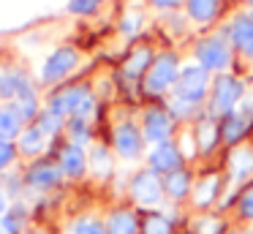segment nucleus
I'll return each mask as SVG.
<instances>
[{
    "instance_id": "obj_1",
    "label": "nucleus",
    "mask_w": 253,
    "mask_h": 234,
    "mask_svg": "<svg viewBox=\"0 0 253 234\" xmlns=\"http://www.w3.org/2000/svg\"><path fill=\"white\" fill-rule=\"evenodd\" d=\"M55 114L60 117H74V120H84L87 123L95 112V101L90 95V90L84 85H71V87H63L57 90L55 95L49 98V106Z\"/></svg>"
},
{
    "instance_id": "obj_2",
    "label": "nucleus",
    "mask_w": 253,
    "mask_h": 234,
    "mask_svg": "<svg viewBox=\"0 0 253 234\" xmlns=\"http://www.w3.org/2000/svg\"><path fill=\"white\" fill-rule=\"evenodd\" d=\"M207 68H202L199 63H191V65H182L180 74H177V82H174V93L177 98L188 103H199L207 93Z\"/></svg>"
},
{
    "instance_id": "obj_3",
    "label": "nucleus",
    "mask_w": 253,
    "mask_h": 234,
    "mask_svg": "<svg viewBox=\"0 0 253 234\" xmlns=\"http://www.w3.org/2000/svg\"><path fill=\"white\" fill-rule=\"evenodd\" d=\"M79 63V52L74 47H57L41 65V85H57L66 79Z\"/></svg>"
},
{
    "instance_id": "obj_4",
    "label": "nucleus",
    "mask_w": 253,
    "mask_h": 234,
    "mask_svg": "<svg viewBox=\"0 0 253 234\" xmlns=\"http://www.w3.org/2000/svg\"><path fill=\"white\" fill-rule=\"evenodd\" d=\"M177 74H180V65H177L174 54H161V57L153 60V65H150L144 87H147L150 93H164L177 82Z\"/></svg>"
},
{
    "instance_id": "obj_5",
    "label": "nucleus",
    "mask_w": 253,
    "mask_h": 234,
    "mask_svg": "<svg viewBox=\"0 0 253 234\" xmlns=\"http://www.w3.org/2000/svg\"><path fill=\"white\" fill-rule=\"evenodd\" d=\"M196 60H199V65L207 68V71H223L226 65L231 63L229 44H226L223 38H204L196 47Z\"/></svg>"
},
{
    "instance_id": "obj_6",
    "label": "nucleus",
    "mask_w": 253,
    "mask_h": 234,
    "mask_svg": "<svg viewBox=\"0 0 253 234\" xmlns=\"http://www.w3.org/2000/svg\"><path fill=\"white\" fill-rule=\"evenodd\" d=\"M242 95V85L234 76H220L212 87V112L215 114H231Z\"/></svg>"
},
{
    "instance_id": "obj_7",
    "label": "nucleus",
    "mask_w": 253,
    "mask_h": 234,
    "mask_svg": "<svg viewBox=\"0 0 253 234\" xmlns=\"http://www.w3.org/2000/svg\"><path fill=\"white\" fill-rule=\"evenodd\" d=\"M161 190H164V185H161V180H158L155 172H139L136 177L131 180V196L139 201V204H144V207L158 204Z\"/></svg>"
},
{
    "instance_id": "obj_8",
    "label": "nucleus",
    "mask_w": 253,
    "mask_h": 234,
    "mask_svg": "<svg viewBox=\"0 0 253 234\" xmlns=\"http://www.w3.org/2000/svg\"><path fill=\"white\" fill-rule=\"evenodd\" d=\"M60 177H63L60 163H52V161H39V163H33V166L28 169V174H25L28 185H30V188H36V190H49V188H55V185L60 183Z\"/></svg>"
},
{
    "instance_id": "obj_9",
    "label": "nucleus",
    "mask_w": 253,
    "mask_h": 234,
    "mask_svg": "<svg viewBox=\"0 0 253 234\" xmlns=\"http://www.w3.org/2000/svg\"><path fill=\"white\" fill-rule=\"evenodd\" d=\"M115 150L120 158L133 161V158L142 155V134L133 128L131 123H123L115 128Z\"/></svg>"
},
{
    "instance_id": "obj_10",
    "label": "nucleus",
    "mask_w": 253,
    "mask_h": 234,
    "mask_svg": "<svg viewBox=\"0 0 253 234\" xmlns=\"http://www.w3.org/2000/svg\"><path fill=\"white\" fill-rule=\"evenodd\" d=\"M169 134H171V117L164 109H150L144 114V136L155 144H161V141H166Z\"/></svg>"
},
{
    "instance_id": "obj_11",
    "label": "nucleus",
    "mask_w": 253,
    "mask_h": 234,
    "mask_svg": "<svg viewBox=\"0 0 253 234\" xmlns=\"http://www.w3.org/2000/svg\"><path fill=\"white\" fill-rule=\"evenodd\" d=\"M46 139H49V136H46L36 123H30L28 128H25L22 134H19V139H17V150H19V155H25V158H36V155H41V152H44V147H46Z\"/></svg>"
},
{
    "instance_id": "obj_12",
    "label": "nucleus",
    "mask_w": 253,
    "mask_h": 234,
    "mask_svg": "<svg viewBox=\"0 0 253 234\" xmlns=\"http://www.w3.org/2000/svg\"><path fill=\"white\" fill-rule=\"evenodd\" d=\"M57 163H60L63 174H68V177H82L84 169H87V155H84V150L79 144H71V141H68L60 150V161Z\"/></svg>"
},
{
    "instance_id": "obj_13",
    "label": "nucleus",
    "mask_w": 253,
    "mask_h": 234,
    "mask_svg": "<svg viewBox=\"0 0 253 234\" xmlns=\"http://www.w3.org/2000/svg\"><path fill=\"white\" fill-rule=\"evenodd\" d=\"M28 128V123H25V117L17 112V109L11 106V103H3L0 106V139H19V134Z\"/></svg>"
},
{
    "instance_id": "obj_14",
    "label": "nucleus",
    "mask_w": 253,
    "mask_h": 234,
    "mask_svg": "<svg viewBox=\"0 0 253 234\" xmlns=\"http://www.w3.org/2000/svg\"><path fill=\"white\" fill-rule=\"evenodd\" d=\"M150 166L155 172H174L180 166V150L174 144H169V141H161L150 152Z\"/></svg>"
},
{
    "instance_id": "obj_15",
    "label": "nucleus",
    "mask_w": 253,
    "mask_h": 234,
    "mask_svg": "<svg viewBox=\"0 0 253 234\" xmlns=\"http://www.w3.org/2000/svg\"><path fill=\"white\" fill-rule=\"evenodd\" d=\"M30 87L33 85H30L22 74H17V71H3V74H0V101H6V103L17 101V98L22 95L25 90H30Z\"/></svg>"
},
{
    "instance_id": "obj_16",
    "label": "nucleus",
    "mask_w": 253,
    "mask_h": 234,
    "mask_svg": "<svg viewBox=\"0 0 253 234\" xmlns=\"http://www.w3.org/2000/svg\"><path fill=\"white\" fill-rule=\"evenodd\" d=\"M231 41H234V47L240 49V52H245L253 57V16L242 14L231 22Z\"/></svg>"
},
{
    "instance_id": "obj_17",
    "label": "nucleus",
    "mask_w": 253,
    "mask_h": 234,
    "mask_svg": "<svg viewBox=\"0 0 253 234\" xmlns=\"http://www.w3.org/2000/svg\"><path fill=\"white\" fill-rule=\"evenodd\" d=\"M229 166H231V177L237 183L251 177L253 174V150H234L229 158Z\"/></svg>"
},
{
    "instance_id": "obj_18",
    "label": "nucleus",
    "mask_w": 253,
    "mask_h": 234,
    "mask_svg": "<svg viewBox=\"0 0 253 234\" xmlns=\"http://www.w3.org/2000/svg\"><path fill=\"white\" fill-rule=\"evenodd\" d=\"M25 218H28L25 207L14 204V207H8V210L0 215V229H3L6 234H25L22 232V229H25Z\"/></svg>"
},
{
    "instance_id": "obj_19",
    "label": "nucleus",
    "mask_w": 253,
    "mask_h": 234,
    "mask_svg": "<svg viewBox=\"0 0 253 234\" xmlns=\"http://www.w3.org/2000/svg\"><path fill=\"white\" fill-rule=\"evenodd\" d=\"M147 65H153V52L147 47H139L136 52H131V57L126 60V74L128 76H139L147 71Z\"/></svg>"
},
{
    "instance_id": "obj_20",
    "label": "nucleus",
    "mask_w": 253,
    "mask_h": 234,
    "mask_svg": "<svg viewBox=\"0 0 253 234\" xmlns=\"http://www.w3.org/2000/svg\"><path fill=\"white\" fill-rule=\"evenodd\" d=\"M218 185H220L218 174H207V177L196 185V196H193V201H196L199 207H207L210 201L215 199V193H218Z\"/></svg>"
},
{
    "instance_id": "obj_21",
    "label": "nucleus",
    "mask_w": 253,
    "mask_h": 234,
    "mask_svg": "<svg viewBox=\"0 0 253 234\" xmlns=\"http://www.w3.org/2000/svg\"><path fill=\"white\" fill-rule=\"evenodd\" d=\"M188 14L196 22H210L218 14V0H188Z\"/></svg>"
},
{
    "instance_id": "obj_22",
    "label": "nucleus",
    "mask_w": 253,
    "mask_h": 234,
    "mask_svg": "<svg viewBox=\"0 0 253 234\" xmlns=\"http://www.w3.org/2000/svg\"><path fill=\"white\" fill-rule=\"evenodd\" d=\"M136 232V218L131 212H115L106 223V234H133Z\"/></svg>"
},
{
    "instance_id": "obj_23",
    "label": "nucleus",
    "mask_w": 253,
    "mask_h": 234,
    "mask_svg": "<svg viewBox=\"0 0 253 234\" xmlns=\"http://www.w3.org/2000/svg\"><path fill=\"white\" fill-rule=\"evenodd\" d=\"M164 190L171 199H182V196L188 193V174L182 172V169L180 172H177V169L169 172V177H166V183H164Z\"/></svg>"
},
{
    "instance_id": "obj_24",
    "label": "nucleus",
    "mask_w": 253,
    "mask_h": 234,
    "mask_svg": "<svg viewBox=\"0 0 253 234\" xmlns=\"http://www.w3.org/2000/svg\"><path fill=\"white\" fill-rule=\"evenodd\" d=\"M90 169H93L98 177H106V174L112 172V155H109V150H104V147L95 144L93 150H90Z\"/></svg>"
},
{
    "instance_id": "obj_25",
    "label": "nucleus",
    "mask_w": 253,
    "mask_h": 234,
    "mask_svg": "<svg viewBox=\"0 0 253 234\" xmlns=\"http://www.w3.org/2000/svg\"><path fill=\"white\" fill-rule=\"evenodd\" d=\"M33 123L39 125V128L44 131L46 136H55L57 131L63 128V117H60V114H55L52 109H41V112H39V117H36Z\"/></svg>"
},
{
    "instance_id": "obj_26",
    "label": "nucleus",
    "mask_w": 253,
    "mask_h": 234,
    "mask_svg": "<svg viewBox=\"0 0 253 234\" xmlns=\"http://www.w3.org/2000/svg\"><path fill=\"white\" fill-rule=\"evenodd\" d=\"M245 131H248L245 114H229V120L223 123V139L226 141H237Z\"/></svg>"
},
{
    "instance_id": "obj_27",
    "label": "nucleus",
    "mask_w": 253,
    "mask_h": 234,
    "mask_svg": "<svg viewBox=\"0 0 253 234\" xmlns=\"http://www.w3.org/2000/svg\"><path fill=\"white\" fill-rule=\"evenodd\" d=\"M215 136H218V128H215L212 120H204L202 125H199V150H210V147L215 144Z\"/></svg>"
},
{
    "instance_id": "obj_28",
    "label": "nucleus",
    "mask_w": 253,
    "mask_h": 234,
    "mask_svg": "<svg viewBox=\"0 0 253 234\" xmlns=\"http://www.w3.org/2000/svg\"><path fill=\"white\" fill-rule=\"evenodd\" d=\"M19 150H17V141H8V139H0V172L8 169L14 161H17Z\"/></svg>"
},
{
    "instance_id": "obj_29",
    "label": "nucleus",
    "mask_w": 253,
    "mask_h": 234,
    "mask_svg": "<svg viewBox=\"0 0 253 234\" xmlns=\"http://www.w3.org/2000/svg\"><path fill=\"white\" fill-rule=\"evenodd\" d=\"M71 234H106V226L93 218H82V221L74 223V232Z\"/></svg>"
},
{
    "instance_id": "obj_30",
    "label": "nucleus",
    "mask_w": 253,
    "mask_h": 234,
    "mask_svg": "<svg viewBox=\"0 0 253 234\" xmlns=\"http://www.w3.org/2000/svg\"><path fill=\"white\" fill-rule=\"evenodd\" d=\"M144 234H171V226L164 215H150L144 221Z\"/></svg>"
},
{
    "instance_id": "obj_31",
    "label": "nucleus",
    "mask_w": 253,
    "mask_h": 234,
    "mask_svg": "<svg viewBox=\"0 0 253 234\" xmlns=\"http://www.w3.org/2000/svg\"><path fill=\"white\" fill-rule=\"evenodd\" d=\"M68 131H71V144L82 147L84 141L90 139V131H87V123H84V120H74L71 117V128H68Z\"/></svg>"
},
{
    "instance_id": "obj_32",
    "label": "nucleus",
    "mask_w": 253,
    "mask_h": 234,
    "mask_svg": "<svg viewBox=\"0 0 253 234\" xmlns=\"http://www.w3.org/2000/svg\"><path fill=\"white\" fill-rule=\"evenodd\" d=\"M98 3L101 0H68V11L84 16V14H93V11L98 8Z\"/></svg>"
},
{
    "instance_id": "obj_33",
    "label": "nucleus",
    "mask_w": 253,
    "mask_h": 234,
    "mask_svg": "<svg viewBox=\"0 0 253 234\" xmlns=\"http://www.w3.org/2000/svg\"><path fill=\"white\" fill-rule=\"evenodd\" d=\"M139 27H142V14H133V11H128V14L123 16V22H120V30L126 33V36H133Z\"/></svg>"
},
{
    "instance_id": "obj_34",
    "label": "nucleus",
    "mask_w": 253,
    "mask_h": 234,
    "mask_svg": "<svg viewBox=\"0 0 253 234\" xmlns=\"http://www.w3.org/2000/svg\"><path fill=\"white\" fill-rule=\"evenodd\" d=\"M199 234H220V221L218 218H204L199 223Z\"/></svg>"
},
{
    "instance_id": "obj_35",
    "label": "nucleus",
    "mask_w": 253,
    "mask_h": 234,
    "mask_svg": "<svg viewBox=\"0 0 253 234\" xmlns=\"http://www.w3.org/2000/svg\"><path fill=\"white\" fill-rule=\"evenodd\" d=\"M240 207H242V215H245V218H253V190H248V193H242V201H240Z\"/></svg>"
},
{
    "instance_id": "obj_36",
    "label": "nucleus",
    "mask_w": 253,
    "mask_h": 234,
    "mask_svg": "<svg viewBox=\"0 0 253 234\" xmlns=\"http://www.w3.org/2000/svg\"><path fill=\"white\" fill-rule=\"evenodd\" d=\"M174 114H180V117H185V114H191V106L193 103H188V101H182V98H174Z\"/></svg>"
},
{
    "instance_id": "obj_37",
    "label": "nucleus",
    "mask_w": 253,
    "mask_h": 234,
    "mask_svg": "<svg viewBox=\"0 0 253 234\" xmlns=\"http://www.w3.org/2000/svg\"><path fill=\"white\" fill-rule=\"evenodd\" d=\"M153 5H158V8H174V5H180L182 0H150Z\"/></svg>"
},
{
    "instance_id": "obj_38",
    "label": "nucleus",
    "mask_w": 253,
    "mask_h": 234,
    "mask_svg": "<svg viewBox=\"0 0 253 234\" xmlns=\"http://www.w3.org/2000/svg\"><path fill=\"white\" fill-rule=\"evenodd\" d=\"M8 210V201H6V190H3V183H0V215Z\"/></svg>"
},
{
    "instance_id": "obj_39",
    "label": "nucleus",
    "mask_w": 253,
    "mask_h": 234,
    "mask_svg": "<svg viewBox=\"0 0 253 234\" xmlns=\"http://www.w3.org/2000/svg\"><path fill=\"white\" fill-rule=\"evenodd\" d=\"M25 234H44V232H25Z\"/></svg>"
},
{
    "instance_id": "obj_40",
    "label": "nucleus",
    "mask_w": 253,
    "mask_h": 234,
    "mask_svg": "<svg viewBox=\"0 0 253 234\" xmlns=\"http://www.w3.org/2000/svg\"><path fill=\"white\" fill-rule=\"evenodd\" d=\"M248 3H251V8H253V0H248Z\"/></svg>"
}]
</instances>
